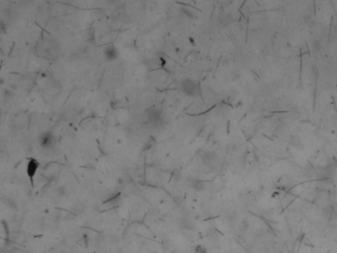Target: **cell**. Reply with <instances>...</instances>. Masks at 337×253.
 <instances>
[{
    "instance_id": "obj_1",
    "label": "cell",
    "mask_w": 337,
    "mask_h": 253,
    "mask_svg": "<svg viewBox=\"0 0 337 253\" xmlns=\"http://www.w3.org/2000/svg\"><path fill=\"white\" fill-rule=\"evenodd\" d=\"M181 90L183 91L184 94L192 97H198L201 95V90H200V86L198 82L191 78L184 79L181 82Z\"/></svg>"
},
{
    "instance_id": "obj_2",
    "label": "cell",
    "mask_w": 337,
    "mask_h": 253,
    "mask_svg": "<svg viewBox=\"0 0 337 253\" xmlns=\"http://www.w3.org/2000/svg\"><path fill=\"white\" fill-rule=\"evenodd\" d=\"M39 140H40V144L44 148H52L56 144V137L52 132L43 133L39 138Z\"/></svg>"
},
{
    "instance_id": "obj_3",
    "label": "cell",
    "mask_w": 337,
    "mask_h": 253,
    "mask_svg": "<svg viewBox=\"0 0 337 253\" xmlns=\"http://www.w3.org/2000/svg\"><path fill=\"white\" fill-rule=\"evenodd\" d=\"M39 166H40V163L37 159L32 158L30 161H29L28 165H27V175L28 177L30 178V180L33 182V179L35 177V175L39 169Z\"/></svg>"
},
{
    "instance_id": "obj_4",
    "label": "cell",
    "mask_w": 337,
    "mask_h": 253,
    "mask_svg": "<svg viewBox=\"0 0 337 253\" xmlns=\"http://www.w3.org/2000/svg\"><path fill=\"white\" fill-rule=\"evenodd\" d=\"M118 55H119L118 50H117L116 47H114V46L107 47L105 48V51H104V56H105L106 60H109V61L115 60L116 58L118 57Z\"/></svg>"
},
{
    "instance_id": "obj_5",
    "label": "cell",
    "mask_w": 337,
    "mask_h": 253,
    "mask_svg": "<svg viewBox=\"0 0 337 253\" xmlns=\"http://www.w3.org/2000/svg\"><path fill=\"white\" fill-rule=\"evenodd\" d=\"M146 115H148V118L152 124H158L161 121V114H160V111H158V110L150 109L146 112Z\"/></svg>"
},
{
    "instance_id": "obj_6",
    "label": "cell",
    "mask_w": 337,
    "mask_h": 253,
    "mask_svg": "<svg viewBox=\"0 0 337 253\" xmlns=\"http://www.w3.org/2000/svg\"><path fill=\"white\" fill-rule=\"evenodd\" d=\"M201 158H202V161L204 164L209 165L217 159V153L214 151H212V150H208V151H205L202 154Z\"/></svg>"
},
{
    "instance_id": "obj_7",
    "label": "cell",
    "mask_w": 337,
    "mask_h": 253,
    "mask_svg": "<svg viewBox=\"0 0 337 253\" xmlns=\"http://www.w3.org/2000/svg\"><path fill=\"white\" fill-rule=\"evenodd\" d=\"M191 187L196 191H203L205 189V183L202 180H193L191 183Z\"/></svg>"
},
{
    "instance_id": "obj_8",
    "label": "cell",
    "mask_w": 337,
    "mask_h": 253,
    "mask_svg": "<svg viewBox=\"0 0 337 253\" xmlns=\"http://www.w3.org/2000/svg\"><path fill=\"white\" fill-rule=\"evenodd\" d=\"M4 203H5V205L9 208V209H12V210H16L17 209V203L13 200V199L11 198H7L4 200Z\"/></svg>"
},
{
    "instance_id": "obj_9",
    "label": "cell",
    "mask_w": 337,
    "mask_h": 253,
    "mask_svg": "<svg viewBox=\"0 0 337 253\" xmlns=\"http://www.w3.org/2000/svg\"><path fill=\"white\" fill-rule=\"evenodd\" d=\"M291 144L294 145V147H302V140L300 139V138H297V137H293L291 139Z\"/></svg>"
},
{
    "instance_id": "obj_10",
    "label": "cell",
    "mask_w": 337,
    "mask_h": 253,
    "mask_svg": "<svg viewBox=\"0 0 337 253\" xmlns=\"http://www.w3.org/2000/svg\"><path fill=\"white\" fill-rule=\"evenodd\" d=\"M181 12L184 14L185 16H187L189 18H194L195 16V13L193 12V10H191L190 8H185V7H182L181 8Z\"/></svg>"
},
{
    "instance_id": "obj_11",
    "label": "cell",
    "mask_w": 337,
    "mask_h": 253,
    "mask_svg": "<svg viewBox=\"0 0 337 253\" xmlns=\"http://www.w3.org/2000/svg\"><path fill=\"white\" fill-rule=\"evenodd\" d=\"M195 253H207V249L206 247L203 245H197L195 247Z\"/></svg>"
},
{
    "instance_id": "obj_12",
    "label": "cell",
    "mask_w": 337,
    "mask_h": 253,
    "mask_svg": "<svg viewBox=\"0 0 337 253\" xmlns=\"http://www.w3.org/2000/svg\"><path fill=\"white\" fill-rule=\"evenodd\" d=\"M56 194H57V195H60V196H63V195H64V194H65V188L64 187H62V186H60V187H57V189H56Z\"/></svg>"
},
{
    "instance_id": "obj_13",
    "label": "cell",
    "mask_w": 337,
    "mask_h": 253,
    "mask_svg": "<svg viewBox=\"0 0 337 253\" xmlns=\"http://www.w3.org/2000/svg\"><path fill=\"white\" fill-rule=\"evenodd\" d=\"M222 64H223V66L228 65V64H229V60H228V58H223V60L222 61Z\"/></svg>"
},
{
    "instance_id": "obj_14",
    "label": "cell",
    "mask_w": 337,
    "mask_h": 253,
    "mask_svg": "<svg viewBox=\"0 0 337 253\" xmlns=\"http://www.w3.org/2000/svg\"><path fill=\"white\" fill-rule=\"evenodd\" d=\"M11 94H12L11 91L9 90V89H5V90H4V96H5V97H10Z\"/></svg>"
},
{
    "instance_id": "obj_15",
    "label": "cell",
    "mask_w": 337,
    "mask_h": 253,
    "mask_svg": "<svg viewBox=\"0 0 337 253\" xmlns=\"http://www.w3.org/2000/svg\"><path fill=\"white\" fill-rule=\"evenodd\" d=\"M62 253H65V252H62Z\"/></svg>"
}]
</instances>
